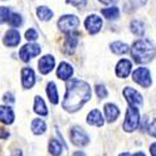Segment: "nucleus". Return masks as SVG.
<instances>
[{"mask_svg": "<svg viewBox=\"0 0 156 156\" xmlns=\"http://www.w3.org/2000/svg\"><path fill=\"white\" fill-rule=\"evenodd\" d=\"M150 152H151V156H156V142L150 146Z\"/></svg>", "mask_w": 156, "mask_h": 156, "instance_id": "c9c22d12", "label": "nucleus"}, {"mask_svg": "<svg viewBox=\"0 0 156 156\" xmlns=\"http://www.w3.org/2000/svg\"><path fill=\"white\" fill-rule=\"evenodd\" d=\"M6 137H9V131L0 126V139H6Z\"/></svg>", "mask_w": 156, "mask_h": 156, "instance_id": "f704fd0d", "label": "nucleus"}, {"mask_svg": "<svg viewBox=\"0 0 156 156\" xmlns=\"http://www.w3.org/2000/svg\"><path fill=\"white\" fill-rule=\"evenodd\" d=\"M147 0H131V3L134 4V6L136 8H140V6H144L146 4Z\"/></svg>", "mask_w": 156, "mask_h": 156, "instance_id": "72a5a7b5", "label": "nucleus"}, {"mask_svg": "<svg viewBox=\"0 0 156 156\" xmlns=\"http://www.w3.org/2000/svg\"><path fill=\"white\" fill-rule=\"evenodd\" d=\"M110 49L114 54L116 55H122V54H126L129 51V45L125 44V43H121V41H115L110 45Z\"/></svg>", "mask_w": 156, "mask_h": 156, "instance_id": "412c9836", "label": "nucleus"}, {"mask_svg": "<svg viewBox=\"0 0 156 156\" xmlns=\"http://www.w3.org/2000/svg\"><path fill=\"white\" fill-rule=\"evenodd\" d=\"M49 152L53 156H60L62 152V147L61 144L56 140V139H51L49 142Z\"/></svg>", "mask_w": 156, "mask_h": 156, "instance_id": "393cba45", "label": "nucleus"}, {"mask_svg": "<svg viewBox=\"0 0 156 156\" xmlns=\"http://www.w3.org/2000/svg\"><path fill=\"white\" fill-rule=\"evenodd\" d=\"M10 9L6 6H0V24H3L9 20L10 18Z\"/></svg>", "mask_w": 156, "mask_h": 156, "instance_id": "cd10ccee", "label": "nucleus"}, {"mask_svg": "<svg viewBox=\"0 0 156 156\" xmlns=\"http://www.w3.org/2000/svg\"><path fill=\"white\" fill-rule=\"evenodd\" d=\"M149 134L152 136V137H155L156 139V119L151 122V125L149 126Z\"/></svg>", "mask_w": 156, "mask_h": 156, "instance_id": "2f4dec72", "label": "nucleus"}, {"mask_svg": "<svg viewBox=\"0 0 156 156\" xmlns=\"http://www.w3.org/2000/svg\"><path fill=\"white\" fill-rule=\"evenodd\" d=\"M20 43V34L18 30H14V29H11L9 30L5 36H4V44L6 46H10V48H14L16 45H19Z\"/></svg>", "mask_w": 156, "mask_h": 156, "instance_id": "4468645a", "label": "nucleus"}, {"mask_svg": "<svg viewBox=\"0 0 156 156\" xmlns=\"http://www.w3.org/2000/svg\"><path fill=\"white\" fill-rule=\"evenodd\" d=\"M130 30H131V33L136 36H142L145 33V28H144V23H142L141 20H134L131 21V24H130Z\"/></svg>", "mask_w": 156, "mask_h": 156, "instance_id": "4be33fe9", "label": "nucleus"}, {"mask_svg": "<svg viewBox=\"0 0 156 156\" xmlns=\"http://www.w3.org/2000/svg\"><path fill=\"white\" fill-rule=\"evenodd\" d=\"M0 121L9 125L14 121V111L10 106H0Z\"/></svg>", "mask_w": 156, "mask_h": 156, "instance_id": "a211bd4d", "label": "nucleus"}, {"mask_svg": "<svg viewBox=\"0 0 156 156\" xmlns=\"http://www.w3.org/2000/svg\"><path fill=\"white\" fill-rule=\"evenodd\" d=\"M25 39H27L28 41H34L37 39V33L34 29H29V30H27V33H25Z\"/></svg>", "mask_w": 156, "mask_h": 156, "instance_id": "c756f323", "label": "nucleus"}, {"mask_svg": "<svg viewBox=\"0 0 156 156\" xmlns=\"http://www.w3.org/2000/svg\"><path fill=\"white\" fill-rule=\"evenodd\" d=\"M46 94L49 96V100L51 104H54V105H56V104L59 102V94H58V89H56V85L55 83H49L48 86H46Z\"/></svg>", "mask_w": 156, "mask_h": 156, "instance_id": "6ab92c4d", "label": "nucleus"}, {"mask_svg": "<svg viewBox=\"0 0 156 156\" xmlns=\"http://www.w3.org/2000/svg\"><path fill=\"white\" fill-rule=\"evenodd\" d=\"M95 91H96V95H98V98H100V99H105L106 96H108V90H106V87L104 86V85H96L95 86Z\"/></svg>", "mask_w": 156, "mask_h": 156, "instance_id": "c85d7f7f", "label": "nucleus"}, {"mask_svg": "<svg viewBox=\"0 0 156 156\" xmlns=\"http://www.w3.org/2000/svg\"><path fill=\"white\" fill-rule=\"evenodd\" d=\"M70 140L75 146H86L89 144V135L84 131L80 126H75L70 131Z\"/></svg>", "mask_w": 156, "mask_h": 156, "instance_id": "39448f33", "label": "nucleus"}, {"mask_svg": "<svg viewBox=\"0 0 156 156\" xmlns=\"http://www.w3.org/2000/svg\"><path fill=\"white\" fill-rule=\"evenodd\" d=\"M133 69V65L131 61H129L127 59H121L118 65H116V75H118L120 79H125L130 75Z\"/></svg>", "mask_w": 156, "mask_h": 156, "instance_id": "9b49d317", "label": "nucleus"}, {"mask_svg": "<svg viewBox=\"0 0 156 156\" xmlns=\"http://www.w3.org/2000/svg\"><path fill=\"white\" fill-rule=\"evenodd\" d=\"M68 4H71L76 8H84L86 6V0H68Z\"/></svg>", "mask_w": 156, "mask_h": 156, "instance_id": "7c9ffc66", "label": "nucleus"}, {"mask_svg": "<svg viewBox=\"0 0 156 156\" xmlns=\"http://www.w3.org/2000/svg\"><path fill=\"white\" fill-rule=\"evenodd\" d=\"M37 66H39V70H40L41 74H44V75L49 74L55 66V59L51 55H45V56H43L40 60H39Z\"/></svg>", "mask_w": 156, "mask_h": 156, "instance_id": "9d476101", "label": "nucleus"}, {"mask_svg": "<svg viewBox=\"0 0 156 156\" xmlns=\"http://www.w3.org/2000/svg\"><path fill=\"white\" fill-rule=\"evenodd\" d=\"M134 156H145V154L144 152H136Z\"/></svg>", "mask_w": 156, "mask_h": 156, "instance_id": "ea45409f", "label": "nucleus"}, {"mask_svg": "<svg viewBox=\"0 0 156 156\" xmlns=\"http://www.w3.org/2000/svg\"><path fill=\"white\" fill-rule=\"evenodd\" d=\"M140 124V112H139V108L130 105L129 109L126 110V118L124 120V130L126 133H133L139 127Z\"/></svg>", "mask_w": 156, "mask_h": 156, "instance_id": "7ed1b4c3", "label": "nucleus"}, {"mask_svg": "<svg viewBox=\"0 0 156 156\" xmlns=\"http://www.w3.org/2000/svg\"><path fill=\"white\" fill-rule=\"evenodd\" d=\"M100 2H101L102 4H112V3H115V2H118V0H100Z\"/></svg>", "mask_w": 156, "mask_h": 156, "instance_id": "e433bc0d", "label": "nucleus"}, {"mask_svg": "<svg viewBox=\"0 0 156 156\" xmlns=\"http://www.w3.org/2000/svg\"><path fill=\"white\" fill-rule=\"evenodd\" d=\"M77 36L73 33H68V35L65 36V41H64V51L66 54H73L76 46H77Z\"/></svg>", "mask_w": 156, "mask_h": 156, "instance_id": "ddd939ff", "label": "nucleus"}, {"mask_svg": "<svg viewBox=\"0 0 156 156\" xmlns=\"http://www.w3.org/2000/svg\"><path fill=\"white\" fill-rule=\"evenodd\" d=\"M130 51H131L134 61L137 64H146L156 56V48L145 39H140L135 41Z\"/></svg>", "mask_w": 156, "mask_h": 156, "instance_id": "f03ea898", "label": "nucleus"}, {"mask_svg": "<svg viewBox=\"0 0 156 156\" xmlns=\"http://www.w3.org/2000/svg\"><path fill=\"white\" fill-rule=\"evenodd\" d=\"M9 25L12 28H16V27H20V25L23 24V18L19 15V14H11L9 20H8Z\"/></svg>", "mask_w": 156, "mask_h": 156, "instance_id": "bb28decb", "label": "nucleus"}, {"mask_svg": "<svg viewBox=\"0 0 156 156\" xmlns=\"http://www.w3.org/2000/svg\"><path fill=\"white\" fill-rule=\"evenodd\" d=\"M119 156H131V155H130L129 152H122V154H120Z\"/></svg>", "mask_w": 156, "mask_h": 156, "instance_id": "a19ab883", "label": "nucleus"}, {"mask_svg": "<svg viewBox=\"0 0 156 156\" xmlns=\"http://www.w3.org/2000/svg\"><path fill=\"white\" fill-rule=\"evenodd\" d=\"M90 98H91V89L89 84L77 79H71L66 84V94L62 101V108L69 112H75L81 109Z\"/></svg>", "mask_w": 156, "mask_h": 156, "instance_id": "f257e3e1", "label": "nucleus"}, {"mask_svg": "<svg viewBox=\"0 0 156 156\" xmlns=\"http://www.w3.org/2000/svg\"><path fill=\"white\" fill-rule=\"evenodd\" d=\"M133 79L136 84H139L142 87H149L151 85V74L149 69L146 68H137L133 73Z\"/></svg>", "mask_w": 156, "mask_h": 156, "instance_id": "423d86ee", "label": "nucleus"}, {"mask_svg": "<svg viewBox=\"0 0 156 156\" xmlns=\"http://www.w3.org/2000/svg\"><path fill=\"white\" fill-rule=\"evenodd\" d=\"M31 130L35 135H41L46 131V124L41 119H35L31 124Z\"/></svg>", "mask_w": 156, "mask_h": 156, "instance_id": "5701e85b", "label": "nucleus"}, {"mask_svg": "<svg viewBox=\"0 0 156 156\" xmlns=\"http://www.w3.org/2000/svg\"><path fill=\"white\" fill-rule=\"evenodd\" d=\"M11 156H21V151L20 150H15L14 152L11 154Z\"/></svg>", "mask_w": 156, "mask_h": 156, "instance_id": "4c0bfd02", "label": "nucleus"}, {"mask_svg": "<svg viewBox=\"0 0 156 156\" xmlns=\"http://www.w3.org/2000/svg\"><path fill=\"white\" fill-rule=\"evenodd\" d=\"M3 100H4V102H6V104H12V102L15 101L14 95H12L11 93H6V94L4 95V98H3Z\"/></svg>", "mask_w": 156, "mask_h": 156, "instance_id": "473e14b6", "label": "nucleus"}, {"mask_svg": "<svg viewBox=\"0 0 156 156\" xmlns=\"http://www.w3.org/2000/svg\"><path fill=\"white\" fill-rule=\"evenodd\" d=\"M73 156H85V154H84V152H81V151H76Z\"/></svg>", "mask_w": 156, "mask_h": 156, "instance_id": "58836bf2", "label": "nucleus"}, {"mask_svg": "<svg viewBox=\"0 0 156 156\" xmlns=\"http://www.w3.org/2000/svg\"><path fill=\"white\" fill-rule=\"evenodd\" d=\"M102 27V20L98 15H89L85 19V28L90 34H96Z\"/></svg>", "mask_w": 156, "mask_h": 156, "instance_id": "1a4fd4ad", "label": "nucleus"}, {"mask_svg": "<svg viewBox=\"0 0 156 156\" xmlns=\"http://www.w3.org/2000/svg\"><path fill=\"white\" fill-rule=\"evenodd\" d=\"M21 80H23V86L25 89H31L33 85L35 84L34 70L30 68H24L21 70Z\"/></svg>", "mask_w": 156, "mask_h": 156, "instance_id": "f8f14e48", "label": "nucleus"}, {"mask_svg": "<svg viewBox=\"0 0 156 156\" xmlns=\"http://www.w3.org/2000/svg\"><path fill=\"white\" fill-rule=\"evenodd\" d=\"M36 14H37L39 19L43 20V21H48L53 18V11L46 6H39L36 10Z\"/></svg>", "mask_w": 156, "mask_h": 156, "instance_id": "a878e982", "label": "nucleus"}, {"mask_svg": "<svg viewBox=\"0 0 156 156\" xmlns=\"http://www.w3.org/2000/svg\"><path fill=\"white\" fill-rule=\"evenodd\" d=\"M40 46L36 45V44H27L24 45L20 51H19V55H20V59L25 62H28L30 59L37 56L39 54H40Z\"/></svg>", "mask_w": 156, "mask_h": 156, "instance_id": "0eeeda50", "label": "nucleus"}, {"mask_svg": "<svg viewBox=\"0 0 156 156\" xmlns=\"http://www.w3.org/2000/svg\"><path fill=\"white\" fill-rule=\"evenodd\" d=\"M101 14L109 20H114L116 18H119L120 15V10L118 6H111V8H106L101 10Z\"/></svg>", "mask_w": 156, "mask_h": 156, "instance_id": "b1692460", "label": "nucleus"}, {"mask_svg": "<svg viewBox=\"0 0 156 156\" xmlns=\"http://www.w3.org/2000/svg\"><path fill=\"white\" fill-rule=\"evenodd\" d=\"M86 121H87L89 125H93V126H100L101 127L104 125V119L101 116V112L98 109H94L87 114Z\"/></svg>", "mask_w": 156, "mask_h": 156, "instance_id": "2eb2a0df", "label": "nucleus"}, {"mask_svg": "<svg viewBox=\"0 0 156 156\" xmlns=\"http://www.w3.org/2000/svg\"><path fill=\"white\" fill-rule=\"evenodd\" d=\"M74 70H73V66L70 64L68 62H61L59 65V68H58V76H59V79L61 80H69L71 75H73Z\"/></svg>", "mask_w": 156, "mask_h": 156, "instance_id": "f3484780", "label": "nucleus"}, {"mask_svg": "<svg viewBox=\"0 0 156 156\" xmlns=\"http://www.w3.org/2000/svg\"><path fill=\"white\" fill-rule=\"evenodd\" d=\"M34 111L40 115V116H46L48 115V109H46V105L44 100L40 98V96H36L35 98V102H34Z\"/></svg>", "mask_w": 156, "mask_h": 156, "instance_id": "aec40b11", "label": "nucleus"}, {"mask_svg": "<svg viewBox=\"0 0 156 156\" xmlns=\"http://www.w3.org/2000/svg\"><path fill=\"white\" fill-rule=\"evenodd\" d=\"M104 111H105V116H106L108 122H114L120 115L119 108L116 105H114V104H106L105 108H104Z\"/></svg>", "mask_w": 156, "mask_h": 156, "instance_id": "dca6fc26", "label": "nucleus"}, {"mask_svg": "<svg viewBox=\"0 0 156 156\" xmlns=\"http://www.w3.org/2000/svg\"><path fill=\"white\" fill-rule=\"evenodd\" d=\"M122 93H124V96L126 98V100H127V102L130 104V105L136 106L139 109L142 106V96H141V94H139V91H136L135 89L127 86V87L124 89Z\"/></svg>", "mask_w": 156, "mask_h": 156, "instance_id": "6e6552de", "label": "nucleus"}, {"mask_svg": "<svg viewBox=\"0 0 156 156\" xmlns=\"http://www.w3.org/2000/svg\"><path fill=\"white\" fill-rule=\"evenodd\" d=\"M80 25V20L75 15H64L59 19L58 27L62 33H73Z\"/></svg>", "mask_w": 156, "mask_h": 156, "instance_id": "20e7f679", "label": "nucleus"}]
</instances>
